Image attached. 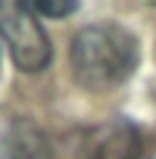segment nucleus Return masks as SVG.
Returning a JSON list of instances; mask_svg holds the SVG:
<instances>
[{
  "label": "nucleus",
  "instance_id": "nucleus-1",
  "mask_svg": "<svg viewBox=\"0 0 156 159\" xmlns=\"http://www.w3.org/2000/svg\"><path fill=\"white\" fill-rule=\"evenodd\" d=\"M139 67V41L122 23L98 20L72 35L69 70L72 81L90 93H110L130 81Z\"/></svg>",
  "mask_w": 156,
  "mask_h": 159
},
{
  "label": "nucleus",
  "instance_id": "nucleus-2",
  "mask_svg": "<svg viewBox=\"0 0 156 159\" xmlns=\"http://www.w3.org/2000/svg\"><path fill=\"white\" fill-rule=\"evenodd\" d=\"M0 35L12 52V61L23 72H41L52 58V43L38 23L29 3L0 0Z\"/></svg>",
  "mask_w": 156,
  "mask_h": 159
},
{
  "label": "nucleus",
  "instance_id": "nucleus-3",
  "mask_svg": "<svg viewBox=\"0 0 156 159\" xmlns=\"http://www.w3.org/2000/svg\"><path fill=\"white\" fill-rule=\"evenodd\" d=\"M145 148L142 130L133 119L113 116L87 127L78 139V159H139Z\"/></svg>",
  "mask_w": 156,
  "mask_h": 159
},
{
  "label": "nucleus",
  "instance_id": "nucleus-4",
  "mask_svg": "<svg viewBox=\"0 0 156 159\" xmlns=\"http://www.w3.org/2000/svg\"><path fill=\"white\" fill-rule=\"evenodd\" d=\"M0 159H55V151L35 121L20 119L0 130Z\"/></svg>",
  "mask_w": 156,
  "mask_h": 159
},
{
  "label": "nucleus",
  "instance_id": "nucleus-5",
  "mask_svg": "<svg viewBox=\"0 0 156 159\" xmlns=\"http://www.w3.org/2000/svg\"><path fill=\"white\" fill-rule=\"evenodd\" d=\"M29 9L41 17H67L78 9L75 0H32Z\"/></svg>",
  "mask_w": 156,
  "mask_h": 159
}]
</instances>
